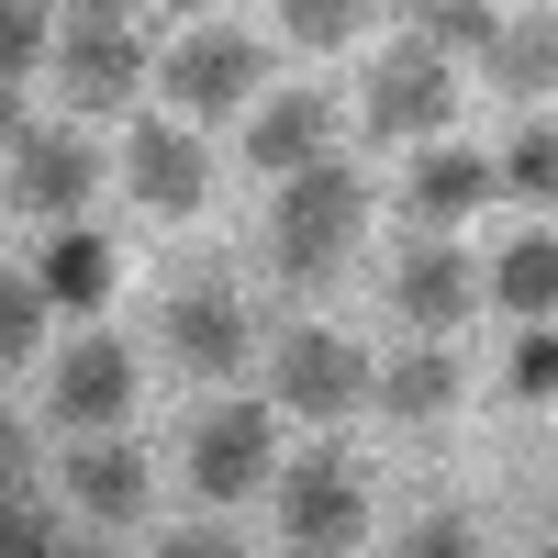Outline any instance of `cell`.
Here are the masks:
<instances>
[{
    "label": "cell",
    "mask_w": 558,
    "mask_h": 558,
    "mask_svg": "<svg viewBox=\"0 0 558 558\" xmlns=\"http://www.w3.org/2000/svg\"><path fill=\"white\" fill-rule=\"evenodd\" d=\"M123 191L146 202V213H202V191H213V146L191 123H134V146H123Z\"/></svg>",
    "instance_id": "ba28073f"
},
{
    "label": "cell",
    "mask_w": 558,
    "mask_h": 558,
    "mask_svg": "<svg viewBox=\"0 0 558 558\" xmlns=\"http://www.w3.org/2000/svg\"><path fill=\"white\" fill-rule=\"evenodd\" d=\"M268 470H279V425H268L257 402H223V413L191 425V481H202V502H246Z\"/></svg>",
    "instance_id": "52a82bcc"
},
{
    "label": "cell",
    "mask_w": 558,
    "mask_h": 558,
    "mask_svg": "<svg viewBox=\"0 0 558 558\" xmlns=\"http://www.w3.org/2000/svg\"><path fill=\"white\" fill-rule=\"evenodd\" d=\"M257 68H268V45H257L246 23H202V34H179V57H168L157 78H168L179 112H246Z\"/></svg>",
    "instance_id": "5b68a950"
},
{
    "label": "cell",
    "mask_w": 558,
    "mask_h": 558,
    "mask_svg": "<svg viewBox=\"0 0 558 558\" xmlns=\"http://www.w3.org/2000/svg\"><path fill=\"white\" fill-rule=\"evenodd\" d=\"M123 402H134V357L112 336H78L57 357V425H123Z\"/></svg>",
    "instance_id": "5bb4252c"
},
{
    "label": "cell",
    "mask_w": 558,
    "mask_h": 558,
    "mask_svg": "<svg viewBox=\"0 0 558 558\" xmlns=\"http://www.w3.org/2000/svg\"><path fill=\"white\" fill-rule=\"evenodd\" d=\"M23 470H34V447H23L12 413H0V502H23Z\"/></svg>",
    "instance_id": "83f0119b"
},
{
    "label": "cell",
    "mask_w": 558,
    "mask_h": 558,
    "mask_svg": "<svg viewBox=\"0 0 558 558\" xmlns=\"http://www.w3.org/2000/svg\"><path fill=\"white\" fill-rule=\"evenodd\" d=\"M481 202H492V157H481V146H425V157H413V179H402L413 235H436V246H447V223H470Z\"/></svg>",
    "instance_id": "8fae6325"
},
{
    "label": "cell",
    "mask_w": 558,
    "mask_h": 558,
    "mask_svg": "<svg viewBox=\"0 0 558 558\" xmlns=\"http://www.w3.org/2000/svg\"><path fill=\"white\" fill-rule=\"evenodd\" d=\"M357 235H368V179H357L347 157H324V168H302V179H279L268 246H279V279H291V291H324V279L357 257Z\"/></svg>",
    "instance_id": "6da1fadb"
},
{
    "label": "cell",
    "mask_w": 558,
    "mask_h": 558,
    "mask_svg": "<svg viewBox=\"0 0 558 558\" xmlns=\"http://www.w3.org/2000/svg\"><path fill=\"white\" fill-rule=\"evenodd\" d=\"M481 291H492L502 313H525V324H558V235H547V223H525V235L492 257Z\"/></svg>",
    "instance_id": "e0dca14e"
},
{
    "label": "cell",
    "mask_w": 558,
    "mask_h": 558,
    "mask_svg": "<svg viewBox=\"0 0 558 558\" xmlns=\"http://www.w3.org/2000/svg\"><path fill=\"white\" fill-rule=\"evenodd\" d=\"M157 558H246L223 525H179V536H157Z\"/></svg>",
    "instance_id": "4316f807"
},
{
    "label": "cell",
    "mask_w": 558,
    "mask_h": 558,
    "mask_svg": "<svg viewBox=\"0 0 558 558\" xmlns=\"http://www.w3.org/2000/svg\"><path fill=\"white\" fill-rule=\"evenodd\" d=\"M368 391H380V402L402 413V425H425V413H447V402H458V357L413 336V347H402L391 368H368Z\"/></svg>",
    "instance_id": "d6986e66"
},
{
    "label": "cell",
    "mask_w": 558,
    "mask_h": 558,
    "mask_svg": "<svg viewBox=\"0 0 558 558\" xmlns=\"http://www.w3.org/2000/svg\"><path fill=\"white\" fill-rule=\"evenodd\" d=\"M279 34H291V45H347V34H357V0H291Z\"/></svg>",
    "instance_id": "d4e9b609"
},
{
    "label": "cell",
    "mask_w": 558,
    "mask_h": 558,
    "mask_svg": "<svg viewBox=\"0 0 558 558\" xmlns=\"http://www.w3.org/2000/svg\"><path fill=\"white\" fill-rule=\"evenodd\" d=\"M547 558H558V547H547Z\"/></svg>",
    "instance_id": "4dcf8cb0"
},
{
    "label": "cell",
    "mask_w": 558,
    "mask_h": 558,
    "mask_svg": "<svg viewBox=\"0 0 558 558\" xmlns=\"http://www.w3.org/2000/svg\"><path fill=\"white\" fill-rule=\"evenodd\" d=\"M391 302L425 324V347L447 336V324H470V302H481V268L458 257V246H436V235H413L402 246V268H391Z\"/></svg>",
    "instance_id": "7c38bea8"
},
{
    "label": "cell",
    "mask_w": 558,
    "mask_h": 558,
    "mask_svg": "<svg viewBox=\"0 0 558 558\" xmlns=\"http://www.w3.org/2000/svg\"><path fill=\"white\" fill-rule=\"evenodd\" d=\"M12 191L34 202V213H57V223H78V202L101 191V157L78 146L68 123H45V134H23V168H12Z\"/></svg>",
    "instance_id": "4fadbf2b"
},
{
    "label": "cell",
    "mask_w": 558,
    "mask_h": 558,
    "mask_svg": "<svg viewBox=\"0 0 558 558\" xmlns=\"http://www.w3.org/2000/svg\"><path fill=\"white\" fill-rule=\"evenodd\" d=\"M492 191H514V202H558V123H514V146L492 157Z\"/></svg>",
    "instance_id": "ffe728a7"
},
{
    "label": "cell",
    "mask_w": 558,
    "mask_h": 558,
    "mask_svg": "<svg viewBox=\"0 0 558 558\" xmlns=\"http://www.w3.org/2000/svg\"><path fill=\"white\" fill-rule=\"evenodd\" d=\"M279 536H291V558H347L368 536V481L336 447L302 458V470H279Z\"/></svg>",
    "instance_id": "7a4b0ae2"
},
{
    "label": "cell",
    "mask_w": 558,
    "mask_h": 558,
    "mask_svg": "<svg viewBox=\"0 0 558 558\" xmlns=\"http://www.w3.org/2000/svg\"><path fill=\"white\" fill-rule=\"evenodd\" d=\"M57 78H68V112H123L134 78H146V34H134L123 12H68Z\"/></svg>",
    "instance_id": "277c9868"
},
{
    "label": "cell",
    "mask_w": 558,
    "mask_h": 558,
    "mask_svg": "<svg viewBox=\"0 0 558 558\" xmlns=\"http://www.w3.org/2000/svg\"><path fill=\"white\" fill-rule=\"evenodd\" d=\"M514 402H558V324L514 336Z\"/></svg>",
    "instance_id": "603a6c76"
},
{
    "label": "cell",
    "mask_w": 558,
    "mask_h": 558,
    "mask_svg": "<svg viewBox=\"0 0 558 558\" xmlns=\"http://www.w3.org/2000/svg\"><path fill=\"white\" fill-rule=\"evenodd\" d=\"M57 57V23L45 12H0V89H23V68Z\"/></svg>",
    "instance_id": "44dd1931"
},
{
    "label": "cell",
    "mask_w": 558,
    "mask_h": 558,
    "mask_svg": "<svg viewBox=\"0 0 558 558\" xmlns=\"http://www.w3.org/2000/svg\"><path fill=\"white\" fill-rule=\"evenodd\" d=\"M447 112H458V57H436L425 34H402L380 68H368V123L380 134H425V146H447Z\"/></svg>",
    "instance_id": "3957f363"
},
{
    "label": "cell",
    "mask_w": 558,
    "mask_h": 558,
    "mask_svg": "<svg viewBox=\"0 0 558 558\" xmlns=\"http://www.w3.org/2000/svg\"><path fill=\"white\" fill-rule=\"evenodd\" d=\"M157 336H168L179 368L223 380V368H246V291H235V279H191V291L157 302Z\"/></svg>",
    "instance_id": "8992f818"
},
{
    "label": "cell",
    "mask_w": 558,
    "mask_h": 558,
    "mask_svg": "<svg viewBox=\"0 0 558 558\" xmlns=\"http://www.w3.org/2000/svg\"><path fill=\"white\" fill-rule=\"evenodd\" d=\"M391 558H481V525H470V514H425Z\"/></svg>",
    "instance_id": "484cf974"
},
{
    "label": "cell",
    "mask_w": 558,
    "mask_h": 558,
    "mask_svg": "<svg viewBox=\"0 0 558 558\" xmlns=\"http://www.w3.org/2000/svg\"><path fill=\"white\" fill-rule=\"evenodd\" d=\"M68 492H78V514L123 525V514H146V458L123 436H89V447H68Z\"/></svg>",
    "instance_id": "2e32d148"
},
{
    "label": "cell",
    "mask_w": 558,
    "mask_h": 558,
    "mask_svg": "<svg viewBox=\"0 0 558 558\" xmlns=\"http://www.w3.org/2000/svg\"><path fill=\"white\" fill-rule=\"evenodd\" d=\"M34 302L101 313V302H112V235H89V223H57V246L34 257Z\"/></svg>",
    "instance_id": "9a60e30c"
},
{
    "label": "cell",
    "mask_w": 558,
    "mask_h": 558,
    "mask_svg": "<svg viewBox=\"0 0 558 558\" xmlns=\"http://www.w3.org/2000/svg\"><path fill=\"white\" fill-rule=\"evenodd\" d=\"M34 336H45L34 279H12V268H0V368H12V357H34Z\"/></svg>",
    "instance_id": "7402d4cb"
},
{
    "label": "cell",
    "mask_w": 558,
    "mask_h": 558,
    "mask_svg": "<svg viewBox=\"0 0 558 558\" xmlns=\"http://www.w3.org/2000/svg\"><path fill=\"white\" fill-rule=\"evenodd\" d=\"M368 391V357L357 336H336V324H302V336H279V402L313 413V425H336V413Z\"/></svg>",
    "instance_id": "9c48e42d"
},
{
    "label": "cell",
    "mask_w": 558,
    "mask_h": 558,
    "mask_svg": "<svg viewBox=\"0 0 558 558\" xmlns=\"http://www.w3.org/2000/svg\"><path fill=\"white\" fill-rule=\"evenodd\" d=\"M57 558H101V547H57Z\"/></svg>",
    "instance_id": "f546056e"
},
{
    "label": "cell",
    "mask_w": 558,
    "mask_h": 558,
    "mask_svg": "<svg viewBox=\"0 0 558 558\" xmlns=\"http://www.w3.org/2000/svg\"><path fill=\"white\" fill-rule=\"evenodd\" d=\"M324 157H336V101H324V89H279V101L246 112V168L302 179V168H324Z\"/></svg>",
    "instance_id": "30bf717a"
},
{
    "label": "cell",
    "mask_w": 558,
    "mask_h": 558,
    "mask_svg": "<svg viewBox=\"0 0 558 558\" xmlns=\"http://www.w3.org/2000/svg\"><path fill=\"white\" fill-rule=\"evenodd\" d=\"M481 57H492V78L514 89V101H547V89H558V23L547 12H502Z\"/></svg>",
    "instance_id": "ac0fdd59"
},
{
    "label": "cell",
    "mask_w": 558,
    "mask_h": 558,
    "mask_svg": "<svg viewBox=\"0 0 558 558\" xmlns=\"http://www.w3.org/2000/svg\"><path fill=\"white\" fill-rule=\"evenodd\" d=\"M68 536H57V514L45 502H0V558H57Z\"/></svg>",
    "instance_id": "cb8c5ba5"
},
{
    "label": "cell",
    "mask_w": 558,
    "mask_h": 558,
    "mask_svg": "<svg viewBox=\"0 0 558 558\" xmlns=\"http://www.w3.org/2000/svg\"><path fill=\"white\" fill-rule=\"evenodd\" d=\"M0 146H23V89H0Z\"/></svg>",
    "instance_id": "f1b7e54d"
}]
</instances>
